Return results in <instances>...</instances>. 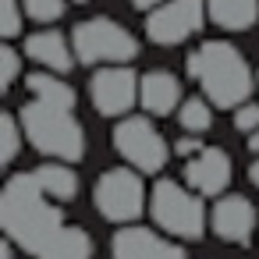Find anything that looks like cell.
I'll use <instances>...</instances> for the list:
<instances>
[{
	"label": "cell",
	"instance_id": "cell-1",
	"mask_svg": "<svg viewBox=\"0 0 259 259\" xmlns=\"http://www.w3.org/2000/svg\"><path fill=\"white\" fill-rule=\"evenodd\" d=\"M0 227L32 259H93L89 231L61 213V199L47 195L32 170H18L4 181Z\"/></svg>",
	"mask_w": 259,
	"mask_h": 259
},
{
	"label": "cell",
	"instance_id": "cell-2",
	"mask_svg": "<svg viewBox=\"0 0 259 259\" xmlns=\"http://www.w3.org/2000/svg\"><path fill=\"white\" fill-rule=\"evenodd\" d=\"M188 75L202 85L206 100L220 110H234L245 100H252V68L241 57L238 47H231L227 39H206L199 43V50L188 54L185 61Z\"/></svg>",
	"mask_w": 259,
	"mask_h": 259
},
{
	"label": "cell",
	"instance_id": "cell-3",
	"mask_svg": "<svg viewBox=\"0 0 259 259\" xmlns=\"http://www.w3.org/2000/svg\"><path fill=\"white\" fill-rule=\"evenodd\" d=\"M18 121L25 128V139L32 142L36 153H43L47 160H64V163H78L85 156V132L75 121V110L47 103V100H25L18 110Z\"/></svg>",
	"mask_w": 259,
	"mask_h": 259
},
{
	"label": "cell",
	"instance_id": "cell-4",
	"mask_svg": "<svg viewBox=\"0 0 259 259\" xmlns=\"http://www.w3.org/2000/svg\"><path fill=\"white\" fill-rule=\"evenodd\" d=\"M149 213L156 220V227L170 238L181 241H199L206 234V209H202V195L195 188H185L178 181H156L149 192Z\"/></svg>",
	"mask_w": 259,
	"mask_h": 259
},
{
	"label": "cell",
	"instance_id": "cell-5",
	"mask_svg": "<svg viewBox=\"0 0 259 259\" xmlns=\"http://www.w3.org/2000/svg\"><path fill=\"white\" fill-rule=\"evenodd\" d=\"M71 47L82 64H128L139 57V39L114 18H85L71 29Z\"/></svg>",
	"mask_w": 259,
	"mask_h": 259
},
{
	"label": "cell",
	"instance_id": "cell-6",
	"mask_svg": "<svg viewBox=\"0 0 259 259\" xmlns=\"http://www.w3.org/2000/svg\"><path fill=\"white\" fill-rule=\"evenodd\" d=\"M139 174H142L139 167H110L96 178L93 202H96L103 220L132 224V220L142 217V209L149 206V195H146V185H142Z\"/></svg>",
	"mask_w": 259,
	"mask_h": 259
},
{
	"label": "cell",
	"instance_id": "cell-7",
	"mask_svg": "<svg viewBox=\"0 0 259 259\" xmlns=\"http://www.w3.org/2000/svg\"><path fill=\"white\" fill-rule=\"evenodd\" d=\"M114 149L132 163L139 167L142 174H160L174 153V146H167V139L156 132V124L149 117H124L114 124Z\"/></svg>",
	"mask_w": 259,
	"mask_h": 259
},
{
	"label": "cell",
	"instance_id": "cell-8",
	"mask_svg": "<svg viewBox=\"0 0 259 259\" xmlns=\"http://www.w3.org/2000/svg\"><path fill=\"white\" fill-rule=\"evenodd\" d=\"M209 18L206 0H163L146 15V36L156 47H181Z\"/></svg>",
	"mask_w": 259,
	"mask_h": 259
},
{
	"label": "cell",
	"instance_id": "cell-9",
	"mask_svg": "<svg viewBox=\"0 0 259 259\" xmlns=\"http://www.w3.org/2000/svg\"><path fill=\"white\" fill-rule=\"evenodd\" d=\"M89 100L103 117H124L139 103V75L124 64L100 68L89 82Z\"/></svg>",
	"mask_w": 259,
	"mask_h": 259
},
{
	"label": "cell",
	"instance_id": "cell-10",
	"mask_svg": "<svg viewBox=\"0 0 259 259\" xmlns=\"http://www.w3.org/2000/svg\"><path fill=\"white\" fill-rule=\"evenodd\" d=\"M110 255L114 259H188L178 241H170L149 227H135V224H124L114 234Z\"/></svg>",
	"mask_w": 259,
	"mask_h": 259
},
{
	"label": "cell",
	"instance_id": "cell-11",
	"mask_svg": "<svg viewBox=\"0 0 259 259\" xmlns=\"http://www.w3.org/2000/svg\"><path fill=\"white\" fill-rule=\"evenodd\" d=\"M231 174H234V163L224 149L217 146H202L188 163H185V185L195 188L199 195H224V188L231 185Z\"/></svg>",
	"mask_w": 259,
	"mask_h": 259
},
{
	"label": "cell",
	"instance_id": "cell-12",
	"mask_svg": "<svg viewBox=\"0 0 259 259\" xmlns=\"http://www.w3.org/2000/svg\"><path fill=\"white\" fill-rule=\"evenodd\" d=\"M209 227L227 245H248L255 231V206L245 195H217V206L209 213Z\"/></svg>",
	"mask_w": 259,
	"mask_h": 259
},
{
	"label": "cell",
	"instance_id": "cell-13",
	"mask_svg": "<svg viewBox=\"0 0 259 259\" xmlns=\"http://www.w3.org/2000/svg\"><path fill=\"white\" fill-rule=\"evenodd\" d=\"M25 57L43 64L47 71H57V75H68L75 68V47H71V36L64 39L57 29H39V32H29L25 43H22Z\"/></svg>",
	"mask_w": 259,
	"mask_h": 259
},
{
	"label": "cell",
	"instance_id": "cell-14",
	"mask_svg": "<svg viewBox=\"0 0 259 259\" xmlns=\"http://www.w3.org/2000/svg\"><path fill=\"white\" fill-rule=\"evenodd\" d=\"M139 103L153 117H167L181 107V82L170 71H146L139 78Z\"/></svg>",
	"mask_w": 259,
	"mask_h": 259
},
{
	"label": "cell",
	"instance_id": "cell-15",
	"mask_svg": "<svg viewBox=\"0 0 259 259\" xmlns=\"http://www.w3.org/2000/svg\"><path fill=\"white\" fill-rule=\"evenodd\" d=\"M209 22L224 32H245L259 22V0H206Z\"/></svg>",
	"mask_w": 259,
	"mask_h": 259
},
{
	"label": "cell",
	"instance_id": "cell-16",
	"mask_svg": "<svg viewBox=\"0 0 259 259\" xmlns=\"http://www.w3.org/2000/svg\"><path fill=\"white\" fill-rule=\"evenodd\" d=\"M25 89L36 96V100H47V103H57V107H68V110H75V103H78V96H75V89L64 82V75H57V71H32V75H25Z\"/></svg>",
	"mask_w": 259,
	"mask_h": 259
},
{
	"label": "cell",
	"instance_id": "cell-17",
	"mask_svg": "<svg viewBox=\"0 0 259 259\" xmlns=\"http://www.w3.org/2000/svg\"><path fill=\"white\" fill-rule=\"evenodd\" d=\"M32 174H36V181L43 185V192L54 195V199H61V202H71V199L78 195V174H75V167L64 163V160H50V163L36 167Z\"/></svg>",
	"mask_w": 259,
	"mask_h": 259
},
{
	"label": "cell",
	"instance_id": "cell-18",
	"mask_svg": "<svg viewBox=\"0 0 259 259\" xmlns=\"http://www.w3.org/2000/svg\"><path fill=\"white\" fill-rule=\"evenodd\" d=\"M178 124H181L185 132H195V135L209 132V128H213V110H209V100H199V96L181 100V107H178Z\"/></svg>",
	"mask_w": 259,
	"mask_h": 259
},
{
	"label": "cell",
	"instance_id": "cell-19",
	"mask_svg": "<svg viewBox=\"0 0 259 259\" xmlns=\"http://www.w3.org/2000/svg\"><path fill=\"white\" fill-rule=\"evenodd\" d=\"M22 139H25V128L15 114H4L0 117V167H11L22 153Z\"/></svg>",
	"mask_w": 259,
	"mask_h": 259
},
{
	"label": "cell",
	"instance_id": "cell-20",
	"mask_svg": "<svg viewBox=\"0 0 259 259\" xmlns=\"http://www.w3.org/2000/svg\"><path fill=\"white\" fill-rule=\"evenodd\" d=\"M22 8H25V18H32L39 25H50V22L64 18L68 0H22Z\"/></svg>",
	"mask_w": 259,
	"mask_h": 259
},
{
	"label": "cell",
	"instance_id": "cell-21",
	"mask_svg": "<svg viewBox=\"0 0 259 259\" xmlns=\"http://www.w3.org/2000/svg\"><path fill=\"white\" fill-rule=\"evenodd\" d=\"M22 22H25L22 0H0V36H4V39L22 36Z\"/></svg>",
	"mask_w": 259,
	"mask_h": 259
},
{
	"label": "cell",
	"instance_id": "cell-22",
	"mask_svg": "<svg viewBox=\"0 0 259 259\" xmlns=\"http://www.w3.org/2000/svg\"><path fill=\"white\" fill-rule=\"evenodd\" d=\"M25 54V50H22ZM22 54L11 47V43H4V50H0V89H11L15 82H18V75H22Z\"/></svg>",
	"mask_w": 259,
	"mask_h": 259
},
{
	"label": "cell",
	"instance_id": "cell-23",
	"mask_svg": "<svg viewBox=\"0 0 259 259\" xmlns=\"http://www.w3.org/2000/svg\"><path fill=\"white\" fill-rule=\"evenodd\" d=\"M234 128L238 132H255L259 128V103H252V100H245L241 107H234Z\"/></svg>",
	"mask_w": 259,
	"mask_h": 259
},
{
	"label": "cell",
	"instance_id": "cell-24",
	"mask_svg": "<svg viewBox=\"0 0 259 259\" xmlns=\"http://www.w3.org/2000/svg\"><path fill=\"white\" fill-rule=\"evenodd\" d=\"M199 149H202V142H199V135H195V132H188L185 139H178V142H174V156H185V160H192Z\"/></svg>",
	"mask_w": 259,
	"mask_h": 259
},
{
	"label": "cell",
	"instance_id": "cell-25",
	"mask_svg": "<svg viewBox=\"0 0 259 259\" xmlns=\"http://www.w3.org/2000/svg\"><path fill=\"white\" fill-rule=\"evenodd\" d=\"M128 4L135 8V11H153V8H160L163 0H128Z\"/></svg>",
	"mask_w": 259,
	"mask_h": 259
},
{
	"label": "cell",
	"instance_id": "cell-26",
	"mask_svg": "<svg viewBox=\"0 0 259 259\" xmlns=\"http://www.w3.org/2000/svg\"><path fill=\"white\" fill-rule=\"evenodd\" d=\"M15 248H18V245L4 234V245H0V259H15Z\"/></svg>",
	"mask_w": 259,
	"mask_h": 259
},
{
	"label": "cell",
	"instance_id": "cell-27",
	"mask_svg": "<svg viewBox=\"0 0 259 259\" xmlns=\"http://www.w3.org/2000/svg\"><path fill=\"white\" fill-rule=\"evenodd\" d=\"M248 153H252V156H259V128H255V132H248Z\"/></svg>",
	"mask_w": 259,
	"mask_h": 259
},
{
	"label": "cell",
	"instance_id": "cell-28",
	"mask_svg": "<svg viewBox=\"0 0 259 259\" xmlns=\"http://www.w3.org/2000/svg\"><path fill=\"white\" fill-rule=\"evenodd\" d=\"M248 181L259 188V160H252V167H248Z\"/></svg>",
	"mask_w": 259,
	"mask_h": 259
},
{
	"label": "cell",
	"instance_id": "cell-29",
	"mask_svg": "<svg viewBox=\"0 0 259 259\" xmlns=\"http://www.w3.org/2000/svg\"><path fill=\"white\" fill-rule=\"evenodd\" d=\"M75 4H89V0H75Z\"/></svg>",
	"mask_w": 259,
	"mask_h": 259
}]
</instances>
